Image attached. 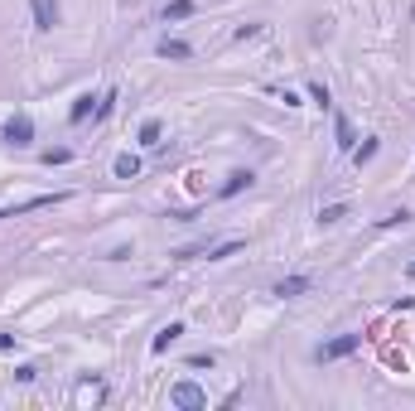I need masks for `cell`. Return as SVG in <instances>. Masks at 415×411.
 <instances>
[{"label": "cell", "instance_id": "6da1fadb", "mask_svg": "<svg viewBox=\"0 0 415 411\" xmlns=\"http://www.w3.org/2000/svg\"><path fill=\"white\" fill-rule=\"evenodd\" d=\"M357 348H362V334H338V339L319 344L314 358H319V363H333V358H348V353H357Z\"/></svg>", "mask_w": 415, "mask_h": 411}, {"label": "cell", "instance_id": "7a4b0ae2", "mask_svg": "<svg viewBox=\"0 0 415 411\" xmlns=\"http://www.w3.org/2000/svg\"><path fill=\"white\" fill-rule=\"evenodd\" d=\"M169 402L184 407V411H198V407H208V392L194 387V382H174V387H169Z\"/></svg>", "mask_w": 415, "mask_h": 411}, {"label": "cell", "instance_id": "3957f363", "mask_svg": "<svg viewBox=\"0 0 415 411\" xmlns=\"http://www.w3.org/2000/svg\"><path fill=\"white\" fill-rule=\"evenodd\" d=\"M0 140H5V145H29V140H34V121H29L24 111H19V116H10V121H5V131H0Z\"/></svg>", "mask_w": 415, "mask_h": 411}, {"label": "cell", "instance_id": "277c9868", "mask_svg": "<svg viewBox=\"0 0 415 411\" xmlns=\"http://www.w3.org/2000/svg\"><path fill=\"white\" fill-rule=\"evenodd\" d=\"M29 10H34V29H53L58 24V0H29Z\"/></svg>", "mask_w": 415, "mask_h": 411}, {"label": "cell", "instance_id": "5b68a950", "mask_svg": "<svg viewBox=\"0 0 415 411\" xmlns=\"http://www.w3.org/2000/svg\"><path fill=\"white\" fill-rule=\"evenodd\" d=\"M310 276H285V281H280V286H276V296H280V300H300V296H310Z\"/></svg>", "mask_w": 415, "mask_h": 411}, {"label": "cell", "instance_id": "8992f818", "mask_svg": "<svg viewBox=\"0 0 415 411\" xmlns=\"http://www.w3.org/2000/svg\"><path fill=\"white\" fill-rule=\"evenodd\" d=\"M251 184H256V175H251V170H232V175H227V184H222L217 194H222V199H232V194H242V189H251Z\"/></svg>", "mask_w": 415, "mask_h": 411}, {"label": "cell", "instance_id": "52a82bcc", "mask_svg": "<svg viewBox=\"0 0 415 411\" xmlns=\"http://www.w3.org/2000/svg\"><path fill=\"white\" fill-rule=\"evenodd\" d=\"M97 97H92V92H83V97H78V102H73V111H68V121H73V126H83V121H87V116H92V111H97Z\"/></svg>", "mask_w": 415, "mask_h": 411}, {"label": "cell", "instance_id": "ba28073f", "mask_svg": "<svg viewBox=\"0 0 415 411\" xmlns=\"http://www.w3.org/2000/svg\"><path fill=\"white\" fill-rule=\"evenodd\" d=\"M333 131H338V150H353V145H357V136H353V121H348V116H333Z\"/></svg>", "mask_w": 415, "mask_h": 411}, {"label": "cell", "instance_id": "9c48e42d", "mask_svg": "<svg viewBox=\"0 0 415 411\" xmlns=\"http://www.w3.org/2000/svg\"><path fill=\"white\" fill-rule=\"evenodd\" d=\"M111 170H116V179H135L140 175V155H116Z\"/></svg>", "mask_w": 415, "mask_h": 411}, {"label": "cell", "instance_id": "30bf717a", "mask_svg": "<svg viewBox=\"0 0 415 411\" xmlns=\"http://www.w3.org/2000/svg\"><path fill=\"white\" fill-rule=\"evenodd\" d=\"M160 54H164V58H179V63H184V58H194V49H189L184 39H164V44H160Z\"/></svg>", "mask_w": 415, "mask_h": 411}, {"label": "cell", "instance_id": "8fae6325", "mask_svg": "<svg viewBox=\"0 0 415 411\" xmlns=\"http://www.w3.org/2000/svg\"><path fill=\"white\" fill-rule=\"evenodd\" d=\"M179 334H184V324H179V319H174V324H164V329L155 334V353H164V348H169V344H174Z\"/></svg>", "mask_w": 415, "mask_h": 411}, {"label": "cell", "instance_id": "7c38bea8", "mask_svg": "<svg viewBox=\"0 0 415 411\" xmlns=\"http://www.w3.org/2000/svg\"><path fill=\"white\" fill-rule=\"evenodd\" d=\"M343 218H348V204H328V208H319V223H323V227H338Z\"/></svg>", "mask_w": 415, "mask_h": 411}, {"label": "cell", "instance_id": "4fadbf2b", "mask_svg": "<svg viewBox=\"0 0 415 411\" xmlns=\"http://www.w3.org/2000/svg\"><path fill=\"white\" fill-rule=\"evenodd\" d=\"M194 10H198L194 0H169V5H164V19H189Z\"/></svg>", "mask_w": 415, "mask_h": 411}, {"label": "cell", "instance_id": "5bb4252c", "mask_svg": "<svg viewBox=\"0 0 415 411\" xmlns=\"http://www.w3.org/2000/svg\"><path fill=\"white\" fill-rule=\"evenodd\" d=\"M377 150H382V140H377V136H367V145H353V160H357V165H367Z\"/></svg>", "mask_w": 415, "mask_h": 411}, {"label": "cell", "instance_id": "9a60e30c", "mask_svg": "<svg viewBox=\"0 0 415 411\" xmlns=\"http://www.w3.org/2000/svg\"><path fill=\"white\" fill-rule=\"evenodd\" d=\"M111 111H116V92H102V97H97V111H92V121H106Z\"/></svg>", "mask_w": 415, "mask_h": 411}, {"label": "cell", "instance_id": "2e32d148", "mask_svg": "<svg viewBox=\"0 0 415 411\" xmlns=\"http://www.w3.org/2000/svg\"><path fill=\"white\" fill-rule=\"evenodd\" d=\"M140 145H160V121H155V116L140 126Z\"/></svg>", "mask_w": 415, "mask_h": 411}, {"label": "cell", "instance_id": "e0dca14e", "mask_svg": "<svg viewBox=\"0 0 415 411\" xmlns=\"http://www.w3.org/2000/svg\"><path fill=\"white\" fill-rule=\"evenodd\" d=\"M73 160V150L68 145H58V150H44V165H68Z\"/></svg>", "mask_w": 415, "mask_h": 411}, {"label": "cell", "instance_id": "ac0fdd59", "mask_svg": "<svg viewBox=\"0 0 415 411\" xmlns=\"http://www.w3.org/2000/svg\"><path fill=\"white\" fill-rule=\"evenodd\" d=\"M310 97H314V102H319V106H328V102H333V92H328L323 83H310Z\"/></svg>", "mask_w": 415, "mask_h": 411}, {"label": "cell", "instance_id": "d6986e66", "mask_svg": "<svg viewBox=\"0 0 415 411\" xmlns=\"http://www.w3.org/2000/svg\"><path fill=\"white\" fill-rule=\"evenodd\" d=\"M232 252H242V242H222V247H217V252H212V261H227V257H232Z\"/></svg>", "mask_w": 415, "mask_h": 411}, {"label": "cell", "instance_id": "ffe728a7", "mask_svg": "<svg viewBox=\"0 0 415 411\" xmlns=\"http://www.w3.org/2000/svg\"><path fill=\"white\" fill-rule=\"evenodd\" d=\"M15 348V334H0V353H10Z\"/></svg>", "mask_w": 415, "mask_h": 411}, {"label": "cell", "instance_id": "44dd1931", "mask_svg": "<svg viewBox=\"0 0 415 411\" xmlns=\"http://www.w3.org/2000/svg\"><path fill=\"white\" fill-rule=\"evenodd\" d=\"M406 276H411V281H415V261H411V266H406Z\"/></svg>", "mask_w": 415, "mask_h": 411}]
</instances>
